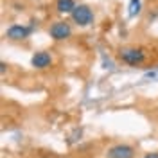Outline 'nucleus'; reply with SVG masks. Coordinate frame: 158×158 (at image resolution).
I'll return each instance as SVG.
<instances>
[{
    "label": "nucleus",
    "instance_id": "9",
    "mask_svg": "<svg viewBox=\"0 0 158 158\" xmlns=\"http://www.w3.org/2000/svg\"><path fill=\"white\" fill-rule=\"evenodd\" d=\"M144 158H158V153H148Z\"/></svg>",
    "mask_w": 158,
    "mask_h": 158
},
{
    "label": "nucleus",
    "instance_id": "3",
    "mask_svg": "<svg viewBox=\"0 0 158 158\" xmlns=\"http://www.w3.org/2000/svg\"><path fill=\"white\" fill-rule=\"evenodd\" d=\"M70 32H72V29H70V25L67 23V22H56V23L50 27V31H49V34L54 40H65V38H69Z\"/></svg>",
    "mask_w": 158,
    "mask_h": 158
},
{
    "label": "nucleus",
    "instance_id": "8",
    "mask_svg": "<svg viewBox=\"0 0 158 158\" xmlns=\"http://www.w3.org/2000/svg\"><path fill=\"white\" fill-rule=\"evenodd\" d=\"M138 11H140V0H131V4H129V15L133 16V15H137Z\"/></svg>",
    "mask_w": 158,
    "mask_h": 158
},
{
    "label": "nucleus",
    "instance_id": "6",
    "mask_svg": "<svg viewBox=\"0 0 158 158\" xmlns=\"http://www.w3.org/2000/svg\"><path fill=\"white\" fill-rule=\"evenodd\" d=\"M27 34H29V29L23 25H11L7 29V38L11 40H23L27 38Z\"/></svg>",
    "mask_w": 158,
    "mask_h": 158
},
{
    "label": "nucleus",
    "instance_id": "5",
    "mask_svg": "<svg viewBox=\"0 0 158 158\" xmlns=\"http://www.w3.org/2000/svg\"><path fill=\"white\" fill-rule=\"evenodd\" d=\"M50 63H52V58L49 52H36L32 56V67L36 69H47Z\"/></svg>",
    "mask_w": 158,
    "mask_h": 158
},
{
    "label": "nucleus",
    "instance_id": "1",
    "mask_svg": "<svg viewBox=\"0 0 158 158\" xmlns=\"http://www.w3.org/2000/svg\"><path fill=\"white\" fill-rule=\"evenodd\" d=\"M72 18L77 25H90L94 22V13L90 11V7L86 6H76V9L72 11Z\"/></svg>",
    "mask_w": 158,
    "mask_h": 158
},
{
    "label": "nucleus",
    "instance_id": "2",
    "mask_svg": "<svg viewBox=\"0 0 158 158\" xmlns=\"http://www.w3.org/2000/svg\"><path fill=\"white\" fill-rule=\"evenodd\" d=\"M146 58L144 50L142 49H122L120 50V59L128 65H137V63H142Z\"/></svg>",
    "mask_w": 158,
    "mask_h": 158
},
{
    "label": "nucleus",
    "instance_id": "7",
    "mask_svg": "<svg viewBox=\"0 0 158 158\" xmlns=\"http://www.w3.org/2000/svg\"><path fill=\"white\" fill-rule=\"evenodd\" d=\"M56 7H58L59 13H72L76 9V4H74V0H58Z\"/></svg>",
    "mask_w": 158,
    "mask_h": 158
},
{
    "label": "nucleus",
    "instance_id": "4",
    "mask_svg": "<svg viewBox=\"0 0 158 158\" xmlns=\"http://www.w3.org/2000/svg\"><path fill=\"white\" fill-rule=\"evenodd\" d=\"M133 155H135V149L131 146H126V144L113 146L108 151V158H133Z\"/></svg>",
    "mask_w": 158,
    "mask_h": 158
}]
</instances>
